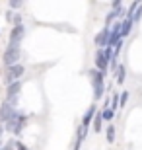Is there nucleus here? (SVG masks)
Segmentation results:
<instances>
[{"instance_id":"nucleus-2","label":"nucleus","mask_w":142,"mask_h":150,"mask_svg":"<svg viewBox=\"0 0 142 150\" xmlns=\"http://www.w3.org/2000/svg\"><path fill=\"white\" fill-rule=\"evenodd\" d=\"M90 80L93 84V98L99 100L103 96V72L99 70H90Z\"/></svg>"},{"instance_id":"nucleus-9","label":"nucleus","mask_w":142,"mask_h":150,"mask_svg":"<svg viewBox=\"0 0 142 150\" xmlns=\"http://www.w3.org/2000/svg\"><path fill=\"white\" fill-rule=\"evenodd\" d=\"M20 90H22V84L20 82H14L8 86V100H14L18 94H20Z\"/></svg>"},{"instance_id":"nucleus-8","label":"nucleus","mask_w":142,"mask_h":150,"mask_svg":"<svg viewBox=\"0 0 142 150\" xmlns=\"http://www.w3.org/2000/svg\"><path fill=\"white\" fill-rule=\"evenodd\" d=\"M109 39H111V28H109V25H105V28L95 35V45H99V47L109 45Z\"/></svg>"},{"instance_id":"nucleus-13","label":"nucleus","mask_w":142,"mask_h":150,"mask_svg":"<svg viewBox=\"0 0 142 150\" xmlns=\"http://www.w3.org/2000/svg\"><path fill=\"white\" fill-rule=\"evenodd\" d=\"M117 82H119V84L125 82V67H119V68H117Z\"/></svg>"},{"instance_id":"nucleus-20","label":"nucleus","mask_w":142,"mask_h":150,"mask_svg":"<svg viewBox=\"0 0 142 150\" xmlns=\"http://www.w3.org/2000/svg\"><path fill=\"white\" fill-rule=\"evenodd\" d=\"M2 131H4V129H2V125H0V137H2Z\"/></svg>"},{"instance_id":"nucleus-11","label":"nucleus","mask_w":142,"mask_h":150,"mask_svg":"<svg viewBox=\"0 0 142 150\" xmlns=\"http://www.w3.org/2000/svg\"><path fill=\"white\" fill-rule=\"evenodd\" d=\"M131 28H132V20L131 18H125V22L121 23V37H125V35L131 31Z\"/></svg>"},{"instance_id":"nucleus-3","label":"nucleus","mask_w":142,"mask_h":150,"mask_svg":"<svg viewBox=\"0 0 142 150\" xmlns=\"http://www.w3.org/2000/svg\"><path fill=\"white\" fill-rule=\"evenodd\" d=\"M23 125H25V117H23L22 113H14V115H12V119L6 123L8 131H12L14 134H20V131H22Z\"/></svg>"},{"instance_id":"nucleus-16","label":"nucleus","mask_w":142,"mask_h":150,"mask_svg":"<svg viewBox=\"0 0 142 150\" xmlns=\"http://www.w3.org/2000/svg\"><path fill=\"white\" fill-rule=\"evenodd\" d=\"M140 16H142V6H138L136 12H134V16H132V22H138V20H140Z\"/></svg>"},{"instance_id":"nucleus-14","label":"nucleus","mask_w":142,"mask_h":150,"mask_svg":"<svg viewBox=\"0 0 142 150\" xmlns=\"http://www.w3.org/2000/svg\"><path fill=\"white\" fill-rule=\"evenodd\" d=\"M101 115H103L105 121H111V119H113V115H115V111L109 107V109H103V113H101Z\"/></svg>"},{"instance_id":"nucleus-12","label":"nucleus","mask_w":142,"mask_h":150,"mask_svg":"<svg viewBox=\"0 0 142 150\" xmlns=\"http://www.w3.org/2000/svg\"><path fill=\"white\" fill-rule=\"evenodd\" d=\"M101 121H103V115H101V113H97V115L93 117V131H95V133L101 131Z\"/></svg>"},{"instance_id":"nucleus-1","label":"nucleus","mask_w":142,"mask_h":150,"mask_svg":"<svg viewBox=\"0 0 142 150\" xmlns=\"http://www.w3.org/2000/svg\"><path fill=\"white\" fill-rule=\"evenodd\" d=\"M111 61H113V47H105V49H99L95 53V67H97L99 72L107 70Z\"/></svg>"},{"instance_id":"nucleus-6","label":"nucleus","mask_w":142,"mask_h":150,"mask_svg":"<svg viewBox=\"0 0 142 150\" xmlns=\"http://www.w3.org/2000/svg\"><path fill=\"white\" fill-rule=\"evenodd\" d=\"M23 72H25V68H23L22 64H16V67H10V68H8V74H6V82H8V86L16 82V80L22 76Z\"/></svg>"},{"instance_id":"nucleus-17","label":"nucleus","mask_w":142,"mask_h":150,"mask_svg":"<svg viewBox=\"0 0 142 150\" xmlns=\"http://www.w3.org/2000/svg\"><path fill=\"white\" fill-rule=\"evenodd\" d=\"M126 100H129V92H123V96H121V107L126 103Z\"/></svg>"},{"instance_id":"nucleus-18","label":"nucleus","mask_w":142,"mask_h":150,"mask_svg":"<svg viewBox=\"0 0 142 150\" xmlns=\"http://www.w3.org/2000/svg\"><path fill=\"white\" fill-rule=\"evenodd\" d=\"M14 146H16V148H18V150H29V148H28V146H23V144H22V142H18V140H16V142H14Z\"/></svg>"},{"instance_id":"nucleus-4","label":"nucleus","mask_w":142,"mask_h":150,"mask_svg":"<svg viewBox=\"0 0 142 150\" xmlns=\"http://www.w3.org/2000/svg\"><path fill=\"white\" fill-rule=\"evenodd\" d=\"M22 57V51H20V47H8L4 53V62L8 64V67H16L18 59Z\"/></svg>"},{"instance_id":"nucleus-5","label":"nucleus","mask_w":142,"mask_h":150,"mask_svg":"<svg viewBox=\"0 0 142 150\" xmlns=\"http://www.w3.org/2000/svg\"><path fill=\"white\" fill-rule=\"evenodd\" d=\"M23 33H25V29H23L22 23H20V25H16V28L12 29V33H10V45H8V47H20Z\"/></svg>"},{"instance_id":"nucleus-7","label":"nucleus","mask_w":142,"mask_h":150,"mask_svg":"<svg viewBox=\"0 0 142 150\" xmlns=\"http://www.w3.org/2000/svg\"><path fill=\"white\" fill-rule=\"evenodd\" d=\"M14 113L16 111H14V103H12V101L2 103V107H0V123H8Z\"/></svg>"},{"instance_id":"nucleus-19","label":"nucleus","mask_w":142,"mask_h":150,"mask_svg":"<svg viewBox=\"0 0 142 150\" xmlns=\"http://www.w3.org/2000/svg\"><path fill=\"white\" fill-rule=\"evenodd\" d=\"M22 6V2H18V0H14V2H10V8H20Z\"/></svg>"},{"instance_id":"nucleus-15","label":"nucleus","mask_w":142,"mask_h":150,"mask_svg":"<svg viewBox=\"0 0 142 150\" xmlns=\"http://www.w3.org/2000/svg\"><path fill=\"white\" fill-rule=\"evenodd\" d=\"M107 140H109V142H113V140H115V127H113V125L107 127Z\"/></svg>"},{"instance_id":"nucleus-10","label":"nucleus","mask_w":142,"mask_h":150,"mask_svg":"<svg viewBox=\"0 0 142 150\" xmlns=\"http://www.w3.org/2000/svg\"><path fill=\"white\" fill-rule=\"evenodd\" d=\"M93 117H95V105H92V107L86 111V115H84V119H82V127L88 129V125H90V121H92Z\"/></svg>"}]
</instances>
